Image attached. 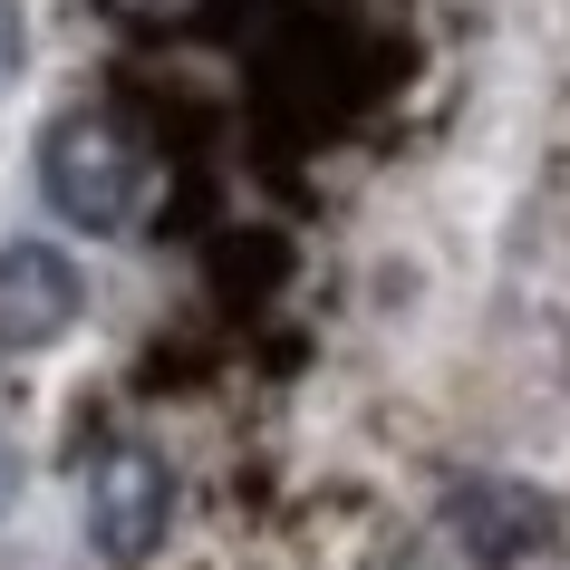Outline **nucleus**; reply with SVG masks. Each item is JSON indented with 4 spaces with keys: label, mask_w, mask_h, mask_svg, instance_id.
<instances>
[{
    "label": "nucleus",
    "mask_w": 570,
    "mask_h": 570,
    "mask_svg": "<svg viewBox=\"0 0 570 570\" xmlns=\"http://www.w3.org/2000/svg\"><path fill=\"white\" fill-rule=\"evenodd\" d=\"M20 49H30V20H20V0H0V88L20 78Z\"/></svg>",
    "instance_id": "obj_5"
},
{
    "label": "nucleus",
    "mask_w": 570,
    "mask_h": 570,
    "mask_svg": "<svg viewBox=\"0 0 570 570\" xmlns=\"http://www.w3.org/2000/svg\"><path fill=\"white\" fill-rule=\"evenodd\" d=\"M165 532H175V464L155 445H107L88 464V541H97V561H155L165 551Z\"/></svg>",
    "instance_id": "obj_2"
},
{
    "label": "nucleus",
    "mask_w": 570,
    "mask_h": 570,
    "mask_svg": "<svg viewBox=\"0 0 570 570\" xmlns=\"http://www.w3.org/2000/svg\"><path fill=\"white\" fill-rule=\"evenodd\" d=\"M20 503V445H10V435H0V512Z\"/></svg>",
    "instance_id": "obj_6"
},
{
    "label": "nucleus",
    "mask_w": 570,
    "mask_h": 570,
    "mask_svg": "<svg viewBox=\"0 0 570 570\" xmlns=\"http://www.w3.org/2000/svg\"><path fill=\"white\" fill-rule=\"evenodd\" d=\"M39 194H49V213L78 223V233H126V223L146 213V194H155V155L136 146L117 117L78 107V117H59L39 136Z\"/></svg>",
    "instance_id": "obj_1"
},
{
    "label": "nucleus",
    "mask_w": 570,
    "mask_h": 570,
    "mask_svg": "<svg viewBox=\"0 0 570 570\" xmlns=\"http://www.w3.org/2000/svg\"><path fill=\"white\" fill-rule=\"evenodd\" d=\"M445 532H454V551L474 570H522V561H541V551L561 541V512L541 503L532 483H512V474H474V483L445 493Z\"/></svg>",
    "instance_id": "obj_4"
},
{
    "label": "nucleus",
    "mask_w": 570,
    "mask_h": 570,
    "mask_svg": "<svg viewBox=\"0 0 570 570\" xmlns=\"http://www.w3.org/2000/svg\"><path fill=\"white\" fill-rule=\"evenodd\" d=\"M88 320V271L59 242H0V348L39 358Z\"/></svg>",
    "instance_id": "obj_3"
}]
</instances>
